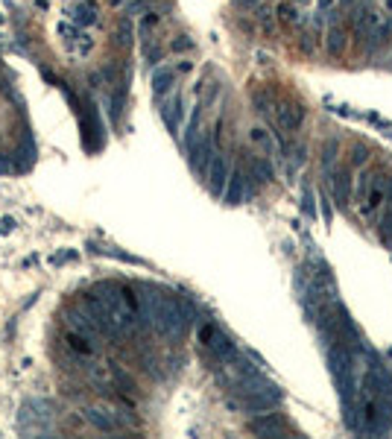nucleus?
I'll list each match as a JSON object with an SVG mask.
<instances>
[{
    "label": "nucleus",
    "instance_id": "nucleus-1",
    "mask_svg": "<svg viewBox=\"0 0 392 439\" xmlns=\"http://www.w3.org/2000/svg\"><path fill=\"white\" fill-rule=\"evenodd\" d=\"M357 202H360V214L366 220H372L381 208H383V185L378 182V170L366 173L357 185Z\"/></svg>",
    "mask_w": 392,
    "mask_h": 439
},
{
    "label": "nucleus",
    "instance_id": "nucleus-2",
    "mask_svg": "<svg viewBox=\"0 0 392 439\" xmlns=\"http://www.w3.org/2000/svg\"><path fill=\"white\" fill-rule=\"evenodd\" d=\"M278 120H281V126L284 129H299L302 126V120H305V109H299V106H293V103H281L278 106Z\"/></svg>",
    "mask_w": 392,
    "mask_h": 439
},
{
    "label": "nucleus",
    "instance_id": "nucleus-3",
    "mask_svg": "<svg viewBox=\"0 0 392 439\" xmlns=\"http://www.w3.org/2000/svg\"><path fill=\"white\" fill-rule=\"evenodd\" d=\"M226 161L223 158H217L214 161V193H223V188H226Z\"/></svg>",
    "mask_w": 392,
    "mask_h": 439
},
{
    "label": "nucleus",
    "instance_id": "nucleus-4",
    "mask_svg": "<svg viewBox=\"0 0 392 439\" xmlns=\"http://www.w3.org/2000/svg\"><path fill=\"white\" fill-rule=\"evenodd\" d=\"M85 413H88V422H91L94 428H100V430H114V428H117L111 419H106V416H103L100 410H85Z\"/></svg>",
    "mask_w": 392,
    "mask_h": 439
}]
</instances>
